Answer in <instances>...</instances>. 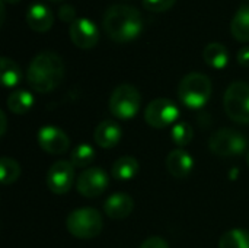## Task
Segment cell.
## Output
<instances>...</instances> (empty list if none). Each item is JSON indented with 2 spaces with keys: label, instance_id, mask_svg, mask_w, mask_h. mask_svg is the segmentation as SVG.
I'll use <instances>...</instances> for the list:
<instances>
[{
  "label": "cell",
  "instance_id": "cell-1",
  "mask_svg": "<svg viewBox=\"0 0 249 248\" xmlns=\"http://www.w3.org/2000/svg\"><path fill=\"white\" fill-rule=\"evenodd\" d=\"M102 28L114 42L134 41L143 29V19L140 12L127 4L109 6L102 18Z\"/></svg>",
  "mask_w": 249,
  "mask_h": 248
},
{
  "label": "cell",
  "instance_id": "cell-2",
  "mask_svg": "<svg viewBox=\"0 0 249 248\" xmlns=\"http://www.w3.org/2000/svg\"><path fill=\"white\" fill-rule=\"evenodd\" d=\"M64 77L63 58L54 51H42L36 54L26 70L29 86L38 94H48L60 86Z\"/></svg>",
  "mask_w": 249,
  "mask_h": 248
},
{
  "label": "cell",
  "instance_id": "cell-3",
  "mask_svg": "<svg viewBox=\"0 0 249 248\" xmlns=\"http://www.w3.org/2000/svg\"><path fill=\"white\" fill-rule=\"evenodd\" d=\"M212 96V80L203 73H188L178 85V98L190 110L203 108Z\"/></svg>",
  "mask_w": 249,
  "mask_h": 248
},
{
  "label": "cell",
  "instance_id": "cell-4",
  "mask_svg": "<svg viewBox=\"0 0 249 248\" xmlns=\"http://www.w3.org/2000/svg\"><path fill=\"white\" fill-rule=\"evenodd\" d=\"M67 231L79 240H92L96 238L102 228L104 219L102 215L93 208H80L73 210L66 219Z\"/></svg>",
  "mask_w": 249,
  "mask_h": 248
},
{
  "label": "cell",
  "instance_id": "cell-5",
  "mask_svg": "<svg viewBox=\"0 0 249 248\" xmlns=\"http://www.w3.org/2000/svg\"><path fill=\"white\" fill-rule=\"evenodd\" d=\"M142 105V96L136 86L123 83L117 86L109 96V111L118 120H131L137 115Z\"/></svg>",
  "mask_w": 249,
  "mask_h": 248
},
{
  "label": "cell",
  "instance_id": "cell-6",
  "mask_svg": "<svg viewBox=\"0 0 249 248\" xmlns=\"http://www.w3.org/2000/svg\"><path fill=\"white\" fill-rule=\"evenodd\" d=\"M223 105L231 120L239 124H249V83H231L225 92Z\"/></svg>",
  "mask_w": 249,
  "mask_h": 248
},
{
  "label": "cell",
  "instance_id": "cell-7",
  "mask_svg": "<svg viewBox=\"0 0 249 248\" xmlns=\"http://www.w3.org/2000/svg\"><path fill=\"white\" fill-rule=\"evenodd\" d=\"M209 148L217 156H241L248 148V140L241 132L226 127L216 130L210 136Z\"/></svg>",
  "mask_w": 249,
  "mask_h": 248
},
{
  "label": "cell",
  "instance_id": "cell-8",
  "mask_svg": "<svg viewBox=\"0 0 249 248\" xmlns=\"http://www.w3.org/2000/svg\"><path fill=\"white\" fill-rule=\"evenodd\" d=\"M179 117V108L168 98L153 99L144 110V120L153 129H165L175 124Z\"/></svg>",
  "mask_w": 249,
  "mask_h": 248
},
{
  "label": "cell",
  "instance_id": "cell-9",
  "mask_svg": "<svg viewBox=\"0 0 249 248\" xmlns=\"http://www.w3.org/2000/svg\"><path fill=\"white\" fill-rule=\"evenodd\" d=\"M108 183H109L108 174L102 168L90 167V168L83 170L79 174L76 180V189H77V193L82 194L83 197L93 199V197L101 196L107 190Z\"/></svg>",
  "mask_w": 249,
  "mask_h": 248
},
{
  "label": "cell",
  "instance_id": "cell-10",
  "mask_svg": "<svg viewBox=\"0 0 249 248\" xmlns=\"http://www.w3.org/2000/svg\"><path fill=\"white\" fill-rule=\"evenodd\" d=\"M74 181V167L70 161H57L54 162L45 177L47 187L54 194H66L70 191Z\"/></svg>",
  "mask_w": 249,
  "mask_h": 248
},
{
  "label": "cell",
  "instance_id": "cell-11",
  "mask_svg": "<svg viewBox=\"0 0 249 248\" xmlns=\"http://www.w3.org/2000/svg\"><path fill=\"white\" fill-rule=\"evenodd\" d=\"M71 42L82 50L93 48L99 41V29L89 18H77L69 26Z\"/></svg>",
  "mask_w": 249,
  "mask_h": 248
},
{
  "label": "cell",
  "instance_id": "cell-12",
  "mask_svg": "<svg viewBox=\"0 0 249 248\" xmlns=\"http://www.w3.org/2000/svg\"><path fill=\"white\" fill-rule=\"evenodd\" d=\"M39 148L50 155H63L70 148L69 136L55 126H44L36 134Z\"/></svg>",
  "mask_w": 249,
  "mask_h": 248
},
{
  "label": "cell",
  "instance_id": "cell-13",
  "mask_svg": "<svg viewBox=\"0 0 249 248\" xmlns=\"http://www.w3.org/2000/svg\"><path fill=\"white\" fill-rule=\"evenodd\" d=\"M166 168L169 174L178 180H184L190 177L194 168V159L193 156L184 151V149H174L166 156Z\"/></svg>",
  "mask_w": 249,
  "mask_h": 248
},
{
  "label": "cell",
  "instance_id": "cell-14",
  "mask_svg": "<svg viewBox=\"0 0 249 248\" xmlns=\"http://www.w3.org/2000/svg\"><path fill=\"white\" fill-rule=\"evenodd\" d=\"M134 209V202L131 196L125 193H115L107 199L104 203V212L109 219L114 221H121L125 219L131 215Z\"/></svg>",
  "mask_w": 249,
  "mask_h": 248
},
{
  "label": "cell",
  "instance_id": "cell-15",
  "mask_svg": "<svg viewBox=\"0 0 249 248\" xmlns=\"http://www.w3.org/2000/svg\"><path fill=\"white\" fill-rule=\"evenodd\" d=\"M121 127L114 120H104L98 124V127L93 132V140L95 143L102 149H112L115 148L121 140Z\"/></svg>",
  "mask_w": 249,
  "mask_h": 248
},
{
  "label": "cell",
  "instance_id": "cell-16",
  "mask_svg": "<svg viewBox=\"0 0 249 248\" xmlns=\"http://www.w3.org/2000/svg\"><path fill=\"white\" fill-rule=\"evenodd\" d=\"M26 23L35 32H47L54 23L53 12L42 3H34L26 10Z\"/></svg>",
  "mask_w": 249,
  "mask_h": 248
},
{
  "label": "cell",
  "instance_id": "cell-17",
  "mask_svg": "<svg viewBox=\"0 0 249 248\" xmlns=\"http://www.w3.org/2000/svg\"><path fill=\"white\" fill-rule=\"evenodd\" d=\"M140 171V164L134 156L125 155L118 158L112 165V177L118 181H128L133 180Z\"/></svg>",
  "mask_w": 249,
  "mask_h": 248
},
{
  "label": "cell",
  "instance_id": "cell-18",
  "mask_svg": "<svg viewBox=\"0 0 249 248\" xmlns=\"http://www.w3.org/2000/svg\"><path fill=\"white\" fill-rule=\"evenodd\" d=\"M203 58L213 69H225L229 63V51L220 42H210L203 51Z\"/></svg>",
  "mask_w": 249,
  "mask_h": 248
},
{
  "label": "cell",
  "instance_id": "cell-19",
  "mask_svg": "<svg viewBox=\"0 0 249 248\" xmlns=\"http://www.w3.org/2000/svg\"><path fill=\"white\" fill-rule=\"evenodd\" d=\"M231 32L238 41L249 42V4H244L236 10L231 22Z\"/></svg>",
  "mask_w": 249,
  "mask_h": 248
},
{
  "label": "cell",
  "instance_id": "cell-20",
  "mask_svg": "<svg viewBox=\"0 0 249 248\" xmlns=\"http://www.w3.org/2000/svg\"><path fill=\"white\" fill-rule=\"evenodd\" d=\"M34 102H35L34 95L29 91H23V89H18L12 92L6 101L9 111L18 115L26 114L34 107Z\"/></svg>",
  "mask_w": 249,
  "mask_h": 248
},
{
  "label": "cell",
  "instance_id": "cell-21",
  "mask_svg": "<svg viewBox=\"0 0 249 248\" xmlns=\"http://www.w3.org/2000/svg\"><path fill=\"white\" fill-rule=\"evenodd\" d=\"M0 75H1V83L6 88H13L19 85L22 80V70L19 64L7 57H1L0 60Z\"/></svg>",
  "mask_w": 249,
  "mask_h": 248
},
{
  "label": "cell",
  "instance_id": "cell-22",
  "mask_svg": "<svg viewBox=\"0 0 249 248\" xmlns=\"http://www.w3.org/2000/svg\"><path fill=\"white\" fill-rule=\"evenodd\" d=\"M95 156H96V152L90 145L80 143L73 149V152L70 155V162L74 168L86 170V168H90V165L95 161Z\"/></svg>",
  "mask_w": 249,
  "mask_h": 248
},
{
  "label": "cell",
  "instance_id": "cell-23",
  "mask_svg": "<svg viewBox=\"0 0 249 248\" xmlns=\"http://www.w3.org/2000/svg\"><path fill=\"white\" fill-rule=\"evenodd\" d=\"M219 248H249V232L245 229H231L219 240Z\"/></svg>",
  "mask_w": 249,
  "mask_h": 248
},
{
  "label": "cell",
  "instance_id": "cell-24",
  "mask_svg": "<svg viewBox=\"0 0 249 248\" xmlns=\"http://www.w3.org/2000/svg\"><path fill=\"white\" fill-rule=\"evenodd\" d=\"M20 172H22V168L15 159L9 156H3L0 159V180L3 186H9L18 181V178L20 177Z\"/></svg>",
  "mask_w": 249,
  "mask_h": 248
},
{
  "label": "cell",
  "instance_id": "cell-25",
  "mask_svg": "<svg viewBox=\"0 0 249 248\" xmlns=\"http://www.w3.org/2000/svg\"><path fill=\"white\" fill-rule=\"evenodd\" d=\"M193 137H194V130L191 124L187 121H178L171 129V139L179 148L190 145L193 142Z\"/></svg>",
  "mask_w": 249,
  "mask_h": 248
},
{
  "label": "cell",
  "instance_id": "cell-26",
  "mask_svg": "<svg viewBox=\"0 0 249 248\" xmlns=\"http://www.w3.org/2000/svg\"><path fill=\"white\" fill-rule=\"evenodd\" d=\"M177 0H143V7L150 12H166L169 10Z\"/></svg>",
  "mask_w": 249,
  "mask_h": 248
},
{
  "label": "cell",
  "instance_id": "cell-27",
  "mask_svg": "<svg viewBox=\"0 0 249 248\" xmlns=\"http://www.w3.org/2000/svg\"><path fill=\"white\" fill-rule=\"evenodd\" d=\"M58 18L66 23H73L77 19L76 18V9L71 4H64L58 10Z\"/></svg>",
  "mask_w": 249,
  "mask_h": 248
},
{
  "label": "cell",
  "instance_id": "cell-28",
  "mask_svg": "<svg viewBox=\"0 0 249 248\" xmlns=\"http://www.w3.org/2000/svg\"><path fill=\"white\" fill-rule=\"evenodd\" d=\"M139 248H169V246L160 237H150L146 241H143V244Z\"/></svg>",
  "mask_w": 249,
  "mask_h": 248
},
{
  "label": "cell",
  "instance_id": "cell-29",
  "mask_svg": "<svg viewBox=\"0 0 249 248\" xmlns=\"http://www.w3.org/2000/svg\"><path fill=\"white\" fill-rule=\"evenodd\" d=\"M238 63L241 66H245V67H249V45L241 48L238 51Z\"/></svg>",
  "mask_w": 249,
  "mask_h": 248
},
{
  "label": "cell",
  "instance_id": "cell-30",
  "mask_svg": "<svg viewBox=\"0 0 249 248\" xmlns=\"http://www.w3.org/2000/svg\"><path fill=\"white\" fill-rule=\"evenodd\" d=\"M0 121H1V127H0V136H4L6 134V126H7V118H6V114L4 111H0Z\"/></svg>",
  "mask_w": 249,
  "mask_h": 248
},
{
  "label": "cell",
  "instance_id": "cell-31",
  "mask_svg": "<svg viewBox=\"0 0 249 248\" xmlns=\"http://www.w3.org/2000/svg\"><path fill=\"white\" fill-rule=\"evenodd\" d=\"M1 1H4V3H9V4H16V3H19L20 0H1Z\"/></svg>",
  "mask_w": 249,
  "mask_h": 248
},
{
  "label": "cell",
  "instance_id": "cell-32",
  "mask_svg": "<svg viewBox=\"0 0 249 248\" xmlns=\"http://www.w3.org/2000/svg\"><path fill=\"white\" fill-rule=\"evenodd\" d=\"M245 159H247V164H248V167H249V151L247 152V156H245Z\"/></svg>",
  "mask_w": 249,
  "mask_h": 248
},
{
  "label": "cell",
  "instance_id": "cell-33",
  "mask_svg": "<svg viewBox=\"0 0 249 248\" xmlns=\"http://www.w3.org/2000/svg\"><path fill=\"white\" fill-rule=\"evenodd\" d=\"M50 1H60V0H50Z\"/></svg>",
  "mask_w": 249,
  "mask_h": 248
}]
</instances>
